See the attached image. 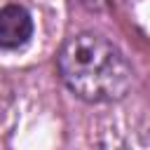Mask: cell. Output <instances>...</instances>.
Listing matches in <instances>:
<instances>
[{"label": "cell", "mask_w": 150, "mask_h": 150, "mask_svg": "<svg viewBox=\"0 0 150 150\" xmlns=\"http://www.w3.org/2000/svg\"><path fill=\"white\" fill-rule=\"evenodd\" d=\"M63 84L87 103H110L129 94L134 70L127 56L103 35L82 30L70 35L56 56Z\"/></svg>", "instance_id": "6da1fadb"}, {"label": "cell", "mask_w": 150, "mask_h": 150, "mask_svg": "<svg viewBox=\"0 0 150 150\" xmlns=\"http://www.w3.org/2000/svg\"><path fill=\"white\" fill-rule=\"evenodd\" d=\"M33 38V16L23 5L0 7V49H19Z\"/></svg>", "instance_id": "7a4b0ae2"}]
</instances>
